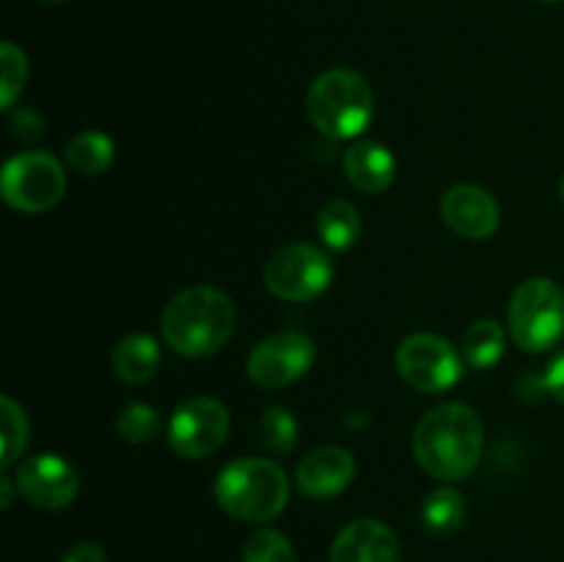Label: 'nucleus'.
<instances>
[{
  "instance_id": "1",
  "label": "nucleus",
  "mask_w": 564,
  "mask_h": 562,
  "mask_svg": "<svg viewBox=\"0 0 564 562\" xmlns=\"http://www.w3.org/2000/svg\"><path fill=\"white\" fill-rule=\"evenodd\" d=\"M485 450V424L466 402H444L419 419L413 430V457L435 479L460 483Z\"/></svg>"
},
{
  "instance_id": "2",
  "label": "nucleus",
  "mask_w": 564,
  "mask_h": 562,
  "mask_svg": "<svg viewBox=\"0 0 564 562\" xmlns=\"http://www.w3.org/2000/svg\"><path fill=\"white\" fill-rule=\"evenodd\" d=\"M235 303L226 292L198 284L176 292L163 309L160 331L180 356L207 358L235 334Z\"/></svg>"
},
{
  "instance_id": "3",
  "label": "nucleus",
  "mask_w": 564,
  "mask_h": 562,
  "mask_svg": "<svg viewBox=\"0 0 564 562\" xmlns=\"http://www.w3.org/2000/svg\"><path fill=\"white\" fill-rule=\"evenodd\" d=\"M215 499L220 510L229 512L237 521H273L290 501V479L275 461L240 457L218 472Z\"/></svg>"
},
{
  "instance_id": "4",
  "label": "nucleus",
  "mask_w": 564,
  "mask_h": 562,
  "mask_svg": "<svg viewBox=\"0 0 564 562\" xmlns=\"http://www.w3.org/2000/svg\"><path fill=\"white\" fill-rule=\"evenodd\" d=\"M312 125L334 141L361 136L375 116L372 86L352 69H328L306 94Z\"/></svg>"
},
{
  "instance_id": "5",
  "label": "nucleus",
  "mask_w": 564,
  "mask_h": 562,
  "mask_svg": "<svg viewBox=\"0 0 564 562\" xmlns=\"http://www.w3.org/2000/svg\"><path fill=\"white\" fill-rule=\"evenodd\" d=\"M510 336L521 350L545 353L564 336V292L554 279L534 275L512 292Z\"/></svg>"
},
{
  "instance_id": "6",
  "label": "nucleus",
  "mask_w": 564,
  "mask_h": 562,
  "mask_svg": "<svg viewBox=\"0 0 564 562\" xmlns=\"http://www.w3.org/2000/svg\"><path fill=\"white\" fill-rule=\"evenodd\" d=\"M0 191L17 213L39 215L53 209L66 193V171L53 154L22 152L3 165Z\"/></svg>"
},
{
  "instance_id": "7",
  "label": "nucleus",
  "mask_w": 564,
  "mask_h": 562,
  "mask_svg": "<svg viewBox=\"0 0 564 562\" xmlns=\"http://www.w3.org/2000/svg\"><path fill=\"white\" fill-rule=\"evenodd\" d=\"M330 281H334V262L328 251L312 242H292L279 248L264 264V287L281 301H312L328 290Z\"/></svg>"
},
{
  "instance_id": "8",
  "label": "nucleus",
  "mask_w": 564,
  "mask_h": 562,
  "mask_svg": "<svg viewBox=\"0 0 564 562\" xmlns=\"http://www.w3.org/2000/svg\"><path fill=\"white\" fill-rule=\"evenodd\" d=\"M397 372L424 395L452 389L463 375L457 347L438 334H413L397 347Z\"/></svg>"
},
{
  "instance_id": "9",
  "label": "nucleus",
  "mask_w": 564,
  "mask_h": 562,
  "mask_svg": "<svg viewBox=\"0 0 564 562\" xmlns=\"http://www.w3.org/2000/svg\"><path fill=\"white\" fill-rule=\"evenodd\" d=\"M229 411L215 397H191L169 422V444L187 461H204L224 446L229 435Z\"/></svg>"
},
{
  "instance_id": "10",
  "label": "nucleus",
  "mask_w": 564,
  "mask_h": 562,
  "mask_svg": "<svg viewBox=\"0 0 564 562\" xmlns=\"http://www.w3.org/2000/svg\"><path fill=\"white\" fill-rule=\"evenodd\" d=\"M314 364V339L303 331H281L259 342L248 356V378L262 389H284Z\"/></svg>"
},
{
  "instance_id": "11",
  "label": "nucleus",
  "mask_w": 564,
  "mask_h": 562,
  "mask_svg": "<svg viewBox=\"0 0 564 562\" xmlns=\"http://www.w3.org/2000/svg\"><path fill=\"white\" fill-rule=\"evenodd\" d=\"M17 490L39 510H61L75 501L80 490L75 466L55 452H39L17 468Z\"/></svg>"
},
{
  "instance_id": "12",
  "label": "nucleus",
  "mask_w": 564,
  "mask_h": 562,
  "mask_svg": "<svg viewBox=\"0 0 564 562\" xmlns=\"http://www.w3.org/2000/svg\"><path fill=\"white\" fill-rule=\"evenodd\" d=\"M441 215L455 235L488 240L501 224L499 202L479 185H455L441 198Z\"/></svg>"
},
{
  "instance_id": "13",
  "label": "nucleus",
  "mask_w": 564,
  "mask_h": 562,
  "mask_svg": "<svg viewBox=\"0 0 564 562\" xmlns=\"http://www.w3.org/2000/svg\"><path fill=\"white\" fill-rule=\"evenodd\" d=\"M330 562H400V540L383 521L358 518L336 534Z\"/></svg>"
},
{
  "instance_id": "14",
  "label": "nucleus",
  "mask_w": 564,
  "mask_h": 562,
  "mask_svg": "<svg viewBox=\"0 0 564 562\" xmlns=\"http://www.w3.org/2000/svg\"><path fill=\"white\" fill-rule=\"evenodd\" d=\"M356 477V457L345 446H317L297 466V488L314 499L336 496Z\"/></svg>"
},
{
  "instance_id": "15",
  "label": "nucleus",
  "mask_w": 564,
  "mask_h": 562,
  "mask_svg": "<svg viewBox=\"0 0 564 562\" xmlns=\"http://www.w3.org/2000/svg\"><path fill=\"white\" fill-rule=\"evenodd\" d=\"M345 176L361 193H383L397 176V160L383 143L358 141L345 152Z\"/></svg>"
},
{
  "instance_id": "16",
  "label": "nucleus",
  "mask_w": 564,
  "mask_h": 562,
  "mask_svg": "<svg viewBox=\"0 0 564 562\" xmlns=\"http://www.w3.org/2000/svg\"><path fill=\"white\" fill-rule=\"evenodd\" d=\"M113 372L127 383H147L160 367V345L149 334H130L116 345Z\"/></svg>"
},
{
  "instance_id": "17",
  "label": "nucleus",
  "mask_w": 564,
  "mask_h": 562,
  "mask_svg": "<svg viewBox=\"0 0 564 562\" xmlns=\"http://www.w3.org/2000/svg\"><path fill=\"white\" fill-rule=\"evenodd\" d=\"M317 235L330 251H347L361 237V215L345 198L328 202L317 215Z\"/></svg>"
},
{
  "instance_id": "18",
  "label": "nucleus",
  "mask_w": 564,
  "mask_h": 562,
  "mask_svg": "<svg viewBox=\"0 0 564 562\" xmlns=\"http://www.w3.org/2000/svg\"><path fill=\"white\" fill-rule=\"evenodd\" d=\"M507 334L505 325L499 320H477V323L468 325V331L463 334V358L468 361V367L474 369H490L494 364H499V358L505 356Z\"/></svg>"
},
{
  "instance_id": "19",
  "label": "nucleus",
  "mask_w": 564,
  "mask_h": 562,
  "mask_svg": "<svg viewBox=\"0 0 564 562\" xmlns=\"http://www.w3.org/2000/svg\"><path fill=\"white\" fill-rule=\"evenodd\" d=\"M113 138L99 130H86L69 141V147H66V163L77 174L97 176L102 171H108V165L113 163Z\"/></svg>"
},
{
  "instance_id": "20",
  "label": "nucleus",
  "mask_w": 564,
  "mask_h": 562,
  "mask_svg": "<svg viewBox=\"0 0 564 562\" xmlns=\"http://www.w3.org/2000/svg\"><path fill=\"white\" fill-rule=\"evenodd\" d=\"M463 516H466V505H463L460 490L455 488H435L422 505V521L433 534L455 532L463 523Z\"/></svg>"
},
{
  "instance_id": "21",
  "label": "nucleus",
  "mask_w": 564,
  "mask_h": 562,
  "mask_svg": "<svg viewBox=\"0 0 564 562\" xmlns=\"http://www.w3.org/2000/svg\"><path fill=\"white\" fill-rule=\"evenodd\" d=\"M259 441L275 457L292 455L297 444V422L286 408H268L259 419Z\"/></svg>"
},
{
  "instance_id": "22",
  "label": "nucleus",
  "mask_w": 564,
  "mask_h": 562,
  "mask_svg": "<svg viewBox=\"0 0 564 562\" xmlns=\"http://www.w3.org/2000/svg\"><path fill=\"white\" fill-rule=\"evenodd\" d=\"M0 430H3V457H0V466L9 468L20 461L28 446L25 411L9 395L0 397Z\"/></svg>"
},
{
  "instance_id": "23",
  "label": "nucleus",
  "mask_w": 564,
  "mask_h": 562,
  "mask_svg": "<svg viewBox=\"0 0 564 562\" xmlns=\"http://www.w3.org/2000/svg\"><path fill=\"white\" fill-rule=\"evenodd\" d=\"M0 105L11 108L28 83V58L14 42L0 44Z\"/></svg>"
},
{
  "instance_id": "24",
  "label": "nucleus",
  "mask_w": 564,
  "mask_h": 562,
  "mask_svg": "<svg viewBox=\"0 0 564 562\" xmlns=\"http://www.w3.org/2000/svg\"><path fill=\"white\" fill-rule=\"evenodd\" d=\"M242 562H297L290 538L279 529H259L246 540Z\"/></svg>"
},
{
  "instance_id": "25",
  "label": "nucleus",
  "mask_w": 564,
  "mask_h": 562,
  "mask_svg": "<svg viewBox=\"0 0 564 562\" xmlns=\"http://www.w3.org/2000/svg\"><path fill=\"white\" fill-rule=\"evenodd\" d=\"M160 417L147 402H130L119 413V433L130 444H149L158 435Z\"/></svg>"
},
{
  "instance_id": "26",
  "label": "nucleus",
  "mask_w": 564,
  "mask_h": 562,
  "mask_svg": "<svg viewBox=\"0 0 564 562\" xmlns=\"http://www.w3.org/2000/svg\"><path fill=\"white\" fill-rule=\"evenodd\" d=\"M9 125H11V132H14V136L20 138V141H25V143L39 141V138L44 136L42 116H39L36 110H31V108H17L14 114H11Z\"/></svg>"
},
{
  "instance_id": "27",
  "label": "nucleus",
  "mask_w": 564,
  "mask_h": 562,
  "mask_svg": "<svg viewBox=\"0 0 564 562\" xmlns=\"http://www.w3.org/2000/svg\"><path fill=\"white\" fill-rule=\"evenodd\" d=\"M545 389L564 406V350L551 361L549 372H545Z\"/></svg>"
},
{
  "instance_id": "28",
  "label": "nucleus",
  "mask_w": 564,
  "mask_h": 562,
  "mask_svg": "<svg viewBox=\"0 0 564 562\" xmlns=\"http://www.w3.org/2000/svg\"><path fill=\"white\" fill-rule=\"evenodd\" d=\"M61 562H105V551L99 549L97 543H91V540H86V543L72 545V549L61 556Z\"/></svg>"
},
{
  "instance_id": "29",
  "label": "nucleus",
  "mask_w": 564,
  "mask_h": 562,
  "mask_svg": "<svg viewBox=\"0 0 564 562\" xmlns=\"http://www.w3.org/2000/svg\"><path fill=\"white\" fill-rule=\"evenodd\" d=\"M14 488H17L14 479H9V477L0 479V494H3V510H9V507H11V499H14Z\"/></svg>"
},
{
  "instance_id": "30",
  "label": "nucleus",
  "mask_w": 564,
  "mask_h": 562,
  "mask_svg": "<svg viewBox=\"0 0 564 562\" xmlns=\"http://www.w3.org/2000/svg\"><path fill=\"white\" fill-rule=\"evenodd\" d=\"M42 3H50V6H58V3H64V0H42Z\"/></svg>"
},
{
  "instance_id": "31",
  "label": "nucleus",
  "mask_w": 564,
  "mask_h": 562,
  "mask_svg": "<svg viewBox=\"0 0 564 562\" xmlns=\"http://www.w3.org/2000/svg\"><path fill=\"white\" fill-rule=\"evenodd\" d=\"M562 202H564V180H562Z\"/></svg>"
},
{
  "instance_id": "32",
  "label": "nucleus",
  "mask_w": 564,
  "mask_h": 562,
  "mask_svg": "<svg viewBox=\"0 0 564 562\" xmlns=\"http://www.w3.org/2000/svg\"><path fill=\"white\" fill-rule=\"evenodd\" d=\"M549 3H554V0H549Z\"/></svg>"
}]
</instances>
